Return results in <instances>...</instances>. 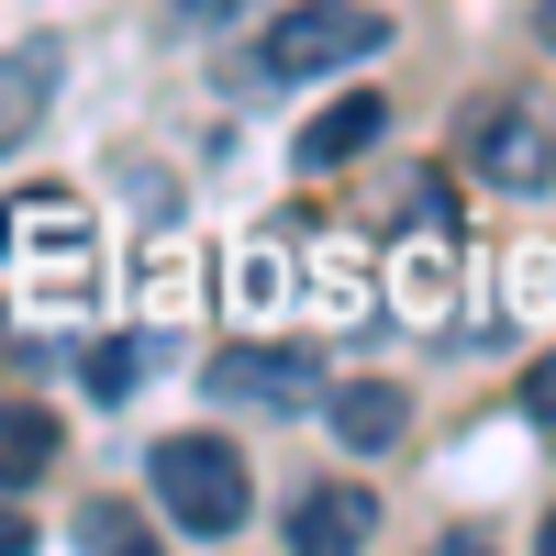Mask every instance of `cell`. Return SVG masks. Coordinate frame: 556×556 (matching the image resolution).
Segmentation results:
<instances>
[{"label": "cell", "instance_id": "cell-1", "mask_svg": "<svg viewBox=\"0 0 556 556\" xmlns=\"http://www.w3.org/2000/svg\"><path fill=\"white\" fill-rule=\"evenodd\" d=\"M146 479H156V501L178 513V534H235L256 513V479H245V456L223 445V434H167L146 456Z\"/></svg>", "mask_w": 556, "mask_h": 556}, {"label": "cell", "instance_id": "cell-2", "mask_svg": "<svg viewBox=\"0 0 556 556\" xmlns=\"http://www.w3.org/2000/svg\"><path fill=\"white\" fill-rule=\"evenodd\" d=\"M12 256H23V301L34 312H78L89 278H101V245H89V212L78 201H12Z\"/></svg>", "mask_w": 556, "mask_h": 556}, {"label": "cell", "instance_id": "cell-3", "mask_svg": "<svg viewBox=\"0 0 556 556\" xmlns=\"http://www.w3.org/2000/svg\"><path fill=\"white\" fill-rule=\"evenodd\" d=\"M390 45V12H367V0H301V12H278L267 45H256V67L278 89H301L323 67H356V56H379Z\"/></svg>", "mask_w": 556, "mask_h": 556}, {"label": "cell", "instance_id": "cell-4", "mask_svg": "<svg viewBox=\"0 0 556 556\" xmlns=\"http://www.w3.org/2000/svg\"><path fill=\"white\" fill-rule=\"evenodd\" d=\"M468 167L490 178V190H545L556 146H545V123H534L523 101H479V112H468Z\"/></svg>", "mask_w": 556, "mask_h": 556}, {"label": "cell", "instance_id": "cell-5", "mask_svg": "<svg viewBox=\"0 0 556 556\" xmlns=\"http://www.w3.org/2000/svg\"><path fill=\"white\" fill-rule=\"evenodd\" d=\"M390 312L401 323H456V223H412V235L390 245Z\"/></svg>", "mask_w": 556, "mask_h": 556}, {"label": "cell", "instance_id": "cell-6", "mask_svg": "<svg viewBox=\"0 0 556 556\" xmlns=\"http://www.w3.org/2000/svg\"><path fill=\"white\" fill-rule=\"evenodd\" d=\"M367 534H379V501H367L356 479L312 490L301 513H290V545H301V556H345V545H367Z\"/></svg>", "mask_w": 556, "mask_h": 556}, {"label": "cell", "instance_id": "cell-7", "mask_svg": "<svg viewBox=\"0 0 556 556\" xmlns=\"http://www.w3.org/2000/svg\"><path fill=\"white\" fill-rule=\"evenodd\" d=\"M212 390H223V401H267V412H301V401H312L301 356H278V345H235V356L212 367Z\"/></svg>", "mask_w": 556, "mask_h": 556}, {"label": "cell", "instance_id": "cell-8", "mask_svg": "<svg viewBox=\"0 0 556 556\" xmlns=\"http://www.w3.org/2000/svg\"><path fill=\"white\" fill-rule=\"evenodd\" d=\"M45 89H56V45H12V56H0V156H12V146H34Z\"/></svg>", "mask_w": 556, "mask_h": 556}, {"label": "cell", "instance_id": "cell-9", "mask_svg": "<svg viewBox=\"0 0 556 556\" xmlns=\"http://www.w3.org/2000/svg\"><path fill=\"white\" fill-rule=\"evenodd\" d=\"M323 412H334V434H345L356 456H379V445H401V424H412V401H401L390 379H345V390L323 401Z\"/></svg>", "mask_w": 556, "mask_h": 556}, {"label": "cell", "instance_id": "cell-10", "mask_svg": "<svg viewBox=\"0 0 556 556\" xmlns=\"http://www.w3.org/2000/svg\"><path fill=\"white\" fill-rule=\"evenodd\" d=\"M379 123H390V101H367V89H356V101H334V112H312V123H301V167L367 156V146H379Z\"/></svg>", "mask_w": 556, "mask_h": 556}, {"label": "cell", "instance_id": "cell-11", "mask_svg": "<svg viewBox=\"0 0 556 556\" xmlns=\"http://www.w3.org/2000/svg\"><path fill=\"white\" fill-rule=\"evenodd\" d=\"M45 468H56V412L0 401V490H34Z\"/></svg>", "mask_w": 556, "mask_h": 556}, {"label": "cell", "instance_id": "cell-12", "mask_svg": "<svg viewBox=\"0 0 556 556\" xmlns=\"http://www.w3.org/2000/svg\"><path fill=\"white\" fill-rule=\"evenodd\" d=\"M235 301H245L256 323H267L278 301H290V245H278V235H256V245L235 256Z\"/></svg>", "mask_w": 556, "mask_h": 556}, {"label": "cell", "instance_id": "cell-13", "mask_svg": "<svg viewBox=\"0 0 556 556\" xmlns=\"http://www.w3.org/2000/svg\"><path fill=\"white\" fill-rule=\"evenodd\" d=\"M78 390H89V401H123V390H134V345H89V356H78Z\"/></svg>", "mask_w": 556, "mask_h": 556}, {"label": "cell", "instance_id": "cell-14", "mask_svg": "<svg viewBox=\"0 0 556 556\" xmlns=\"http://www.w3.org/2000/svg\"><path fill=\"white\" fill-rule=\"evenodd\" d=\"M146 301H156V323H178V312L201 301V290H190V245H156V290H146Z\"/></svg>", "mask_w": 556, "mask_h": 556}, {"label": "cell", "instance_id": "cell-15", "mask_svg": "<svg viewBox=\"0 0 556 556\" xmlns=\"http://www.w3.org/2000/svg\"><path fill=\"white\" fill-rule=\"evenodd\" d=\"M513 312H556V256H513Z\"/></svg>", "mask_w": 556, "mask_h": 556}, {"label": "cell", "instance_id": "cell-16", "mask_svg": "<svg viewBox=\"0 0 556 556\" xmlns=\"http://www.w3.org/2000/svg\"><path fill=\"white\" fill-rule=\"evenodd\" d=\"M78 534H89V545H112V556H134V534H146V523H134L123 501H89V513H78Z\"/></svg>", "mask_w": 556, "mask_h": 556}, {"label": "cell", "instance_id": "cell-17", "mask_svg": "<svg viewBox=\"0 0 556 556\" xmlns=\"http://www.w3.org/2000/svg\"><path fill=\"white\" fill-rule=\"evenodd\" d=\"M523 412H534V424H556V356L523 367Z\"/></svg>", "mask_w": 556, "mask_h": 556}, {"label": "cell", "instance_id": "cell-18", "mask_svg": "<svg viewBox=\"0 0 556 556\" xmlns=\"http://www.w3.org/2000/svg\"><path fill=\"white\" fill-rule=\"evenodd\" d=\"M23 545H34V523L12 513V501H0V556H23Z\"/></svg>", "mask_w": 556, "mask_h": 556}, {"label": "cell", "instance_id": "cell-19", "mask_svg": "<svg viewBox=\"0 0 556 556\" xmlns=\"http://www.w3.org/2000/svg\"><path fill=\"white\" fill-rule=\"evenodd\" d=\"M545 45H556V0H545Z\"/></svg>", "mask_w": 556, "mask_h": 556}, {"label": "cell", "instance_id": "cell-20", "mask_svg": "<svg viewBox=\"0 0 556 556\" xmlns=\"http://www.w3.org/2000/svg\"><path fill=\"white\" fill-rule=\"evenodd\" d=\"M545 556H556V513H545Z\"/></svg>", "mask_w": 556, "mask_h": 556}]
</instances>
